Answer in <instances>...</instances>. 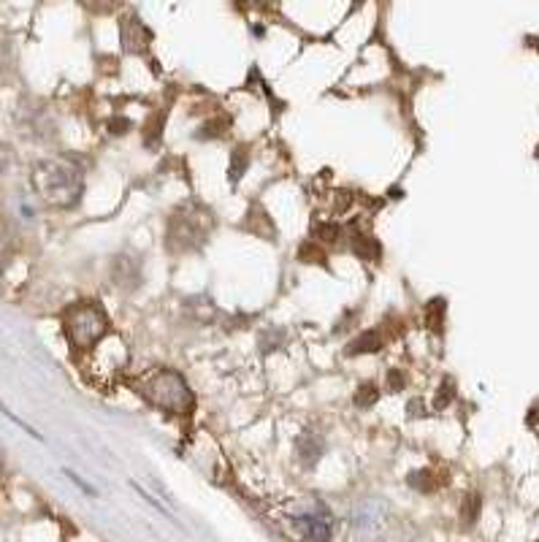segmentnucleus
Masks as SVG:
<instances>
[{
	"instance_id": "1",
	"label": "nucleus",
	"mask_w": 539,
	"mask_h": 542,
	"mask_svg": "<svg viewBox=\"0 0 539 542\" xmlns=\"http://www.w3.org/2000/svg\"><path fill=\"white\" fill-rule=\"evenodd\" d=\"M30 179H33V190L38 193V198L55 209L76 206L84 193V174L68 158H50V160L35 163Z\"/></svg>"
},
{
	"instance_id": "2",
	"label": "nucleus",
	"mask_w": 539,
	"mask_h": 542,
	"mask_svg": "<svg viewBox=\"0 0 539 542\" xmlns=\"http://www.w3.org/2000/svg\"><path fill=\"white\" fill-rule=\"evenodd\" d=\"M139 393L152 406H160L163 413H171V415H188L196 406V396H193L190 385L173 369H158L155 375H150L139 385Z\"/></svg>"
},
{
	"instance_id": "3",
	"label": "nucleus",
	"mask_w": 539,
	"mask_h": 542,
	"mask_svg": "<svg viewBox=\"0 0 539 542\" xmlns=\"http://www.w3.org/2000/svg\"><path fill=\"white\" fill-rule=\"evenodd\" d=\"M63 331L76 350H93L109 334V318L98 301H76L63 312Z\"/></svg>"
},
{
	"instance_id": "4",
	"label": "nucleus",
	"mask_w": 539,
	"mask_h": 542,
	"mask_svg": "<svg viewBox=\"0 0 539 542\" xmlns=\"http://www.w3.org/2000/svg\"><path fill=\"white\" fill-rule=\"evenodd\" d=\"M209 225H212V220L201 209L176 212L168 222V250L185 252V250L198 247L209 234Z\"/></svg>"
},
{
	"instance_id": "5",
	"label": "nucleus",
	"mask_w": 539,
	"mask_h": 542,
	"mask_svg": "<svg viewBox=\"0 0 539 542\" xmlns=\"http://www.w3.org/2000/svg\"><path fill=\"white\" fill-rule=\"evenodd\" d=\"M293 526L298 529L304 542H331V513L320 502L309 513L293 515Z\"/></svg>"
},
{
	"instance_id": "6",
	"label": "nucleus",
	"mask_w": 539,
	"mask_h": 542,
	"mask_svg": "<svg viewBox=\"0 0 539 542\" xmlns=\"http://www.w3.org/2000/svg\"><path fill=\"white\" fill-rule=\"evenodd\" d=\"M388 505L380 502V499H364L361 505H355V510L350 513V521L355 526L358 534H364V537H374L385 523H388Z\"/></svg>"
},
{
	"instance_id": "7",
	"label": "nucleus",
	"mask_w": 539,
	"mask_h": 542,
	"mask_svg": "<svg viewBox=\"0 0 539 542\" xmlns=\"http://www.w3.org/2000/svg\"><path fill=\"white\" fill-rule=\"evenodd\" d=\"M150 41H152V33L136 17H125L122 19V47H125V52L142 55V52L150 50Z\"/></svg>"
},
{
	"instance_id": "8",
	"label": "nucleus",
	"mask_w": 539,
	"mask_h": 542,
	"mask_svg": "<svg viewBox=\"0 0 539 542\" xmlns=\"http://www.w3.org/2000/svg\"><path fill=\"white\" fill-rule=\"evenodd\" d=\"M112 277L119 288L130 290V288H139L142 283V263L130 255H119L112 266Z\"/></svg>"
},
{
	"instance_id": "9",
	"label": "nucleus",
	"mask_w": 539,
	"mask_h": 542,
	"mask_svg": "<svg viewBox=\"0 0 539 542\" xmlns=\"http://www.w3.org/2000/svg\"><path fill=\"white\" fill-rule=\"evenodd\" d=\"M296 453H298L301 464L314 467V464L323 459V453H326V442H323V437L306 431V434H301L298 442H296Z\"/></svg>"
},
{
	"instance_id": "10",
	"label": "nucleus",
	"mask_w": 539,
	"mask_h": 542,
	"mask_svg": "<svg viewBox=\"0 0 539 542\" xmlns=\"http://www.w3.org/2000/svg\"><path fill=\"white\" fill-rule=\"evenodd\" d=\"M382 345H385V339H382V334L380 331H366V334H361L358 337L344 352L347 355H364V352H380L382 350Z\"/></svg>"
},
{
	"instance_id": "11",
	"label": "nucleus",
	"mask_w": 539,
	"mask_h": 542,
	"mask_svg": "<svg viewBox=\"0 0 539 542\" xmlns=\"http://www.w3.org/2000/svg\"><path fill=\"white\" fill-rule=\"evenodd\" d=\"M352 252L364 260H380V244L372 236H352Z\"/></svg>"
},
{
	"instance_id": "12",
	"label": "nucleus",
	"mask_w": 539,
	"mask_h": 542,
	"mask_svg": "<svg viewBox=\"0 0 539 542\" xmlns=\"http://www.w3.org/2000/svg\"><path fill=\"white\" fill-rule=\"evenodd\" d=\"M377 399H380V388L374 383H364L361 388L355 391V396H352L358 410H369L372 404H377Z\"/></svg>"
},
{
	"instance_id": "13",
	"label": "nucleus",
	"mask_w": 539,
	"mask_h": 542,
	"mask_svg": "<svg viewBox=\"0 0 539 542\" xmlns=\"http://www.w3.org/2000/svg\"><path fill=\"white\" fill-rule=\"evenodd\" d=\"M407 483H410L412 488H418V491L428 493V491H434V488H436V475H434V472H428V469H420V472H412V475L407 477Z\"/></svg>"
},
{
	"instance_id": "14",
	"label": "nucleus",
	"mask_w": 539,
	"mask_h": 542,
	"mask_svg": "<svg viewBox=\"0 0 539 542\" xmlns=\"http://www.w3.org/2000/svg\"><path fill=\"white\" fill-rule=\"evenodd\" d=\"M247 163H250V152H247V147H236L234 155H231V179H234V182L244 174Z\"/></svg>"
},
{
	"instance_id": "15",
	"label": "nucleus",
	"mask_w": 539,
	"mask_h": 542,
	"mask_svg": "<svg viewBox=\"0 0 539 542\" xmlns=\"http://www.w3.org/2000/svg\"><path fill=\"white\" fill-rule=\"evenodd\" d=\"M477 515H480V496H477V493H469L466 499H464V507H461L464 526H472Z\"/></svg>"
},
{
	"instance_id": "16",
	"label": "nucleus",
	"mask_w": 539,
	"mask_h": 542,
	"mask_svg": "<svg viewBox=\"0 0 539 542\" xmlns=\"http://www.w3.org/2000/svg\"><path fill=\"white\" fill-rule=\"evenodd\" d=\"M456 399V388H453V380L450 377H444V383H442V388H439V396H436V410H444L447 404H450Z\"/></svg>"
},
{
	"instance_id": "17",
	"label": "nucleus",
	"mask_w": 539,
	"mask_h": 542,
	"mask_svg": "<svg viewBox=\"0 0 539 542\" xmlns=\"http://www.w3.org/2000/svg\"><path fill=\"white\" fill-rule=\"evenodd\" d=\"M442 314H444V298H434L428 304V326L442 331Z\"/></svg>"
},
{
	"instance_id": "18",
	"label": "nucleus",
	"mask_w": 539,
	"mask_h": 542,
	"mask_svg": "<svg viewBox=\"0 0 539 542\" xmlns=\"http://www.w3.org/2000/svg\"><path fill=\"white\" fill-rule=\"evenodd\" d=\"M314 234H318L323 242H331V244H334V242L339 239V225H334V222H331V225H318V228H314Z\"/></svg>"
},
{
	"instance_id": "19",
	"label": "nucleus",
	"mask_w": 539,
	"mask_h": 542,
	"mask_svg": "<svg viewBox=\"0 0 539 542\" xmlns=\"http://www.w3.org/2000/svg\"><path fill=\"white\" fill-rule=\"evenodd\" d=\"M127 128H130V120H127V117H112V120H109V133H114V136L127 133Z\"/></svg>"
},
{
	"instance_id": "20",
	"label": "nucleus",
	"mask_w": 539,
	"mask_h": 542,
	"mask_svg": "<svg viewBox=\"0 0 539 542\" xmlns=\"http://www.w3.org/2000/svg\"><path fill=\"white\" fill-rule=\"evenodd\" d=\"M160 125H163V114H160L158 120H150V125H147V136H144V142H147V144H152V136H155V142L160 139V130H163Z\"/></svg>"
},
{
	"instance_id": "21",
	"label": "nucleus",
	"mask_w": 539,
	"mask_h": 542,
	"mask_svg": "<svg viewBox=\"0 0 539 542\" xmlns=\"http://www.w3.org/2000/svg\"><path fill=\"white\" fill-rule=\"evenodd\" d=\"M12 168V150L6 144H0V179H4Z\"/></svg>"
},
{
	"instance_id": "22",
	"label": "nucleus",
	"mask_w": 539,
	"mask_h": 542,
	"mask_svg": "<svg viewBox=\"0 0 539 542\" xmlns=\"http://www.w3.org/2000/svg\"><path fill=\"white\" fill-rule=\"evenodd\" d=\"M298 258L306 263V260H320L323 258V250H318V247H312V244H304L301 247V252H298Z\"/></svg>"
},
{
	"instance_id": "23",
	"label": "nucleus",
	"mask_w": 539,
	"mask_h": 542,
	"mask_svg": "<svg viewBox=\"0 0 539 542\" xmlns=\"http://www.w3.org/2000/svg\"><path fill=\"white\" fill-rule=\"evenodd\" d=\"M388 385H390V391H401L404 385H407V377H404L398 369H393V372L388 375Z\"/></svg>"
}]
</instances>
